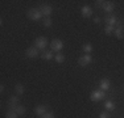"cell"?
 <instances>
[{
  "label": "cell",
  "instance_id": "obj_10",
  "mask_svg": "<svg viewBox=\"0 0 124 118\" xmlns=\"http://www.w3.org/2000/svg\"><path fill=\"white\" fill-rule=\"evenodd\" d=\"M48 111H49V106L48 105H44V104H40V105H37L36 108H34V113H36L38 117L44 116V114L48 113Z\"/></svg>",
  "mask_w": 124,
  "mask_h": 118
},
{
  "label": "cell",
  "instance_id": "obj_19",
  "mask_svg": "<svg viewBox=\"0 0 124 118\" xmlns=\"http://www.w3.org/2000/svg\"><path fill=\"white\" fill-rule=\"evenodd\" d=\"M42 25L45 26V28H50V26L53 25V20H52V17H45V19L42 20Z\"/></svg>",
  "mask_w": 124,
  "mask_h": 118
},
{
  "label": "cell",
  "instance_id": "obj_3",
  "mask_svg": "<svg viewBox=\"0 0 124 118\" xmlns=\"http://www.w3.org/2000/svg\"><path fill=\"white\" fill-rule=\"evenodd\" d=\"M48 45H50V43H49V39L46 37H37L36 39H34V46H36L38 50H42L44 51Z\"/></svg>",
  "mask_w": 124,
  "mask_h": 118
},
{
  "label": "cell",
  "instance_id": "obj_4",
  "mask_svg": "<svg viewBox=\"0 0 124 118\" xmlns=\"http://www.w3.org/2000/svg\"><path fill=\"white\" fill-rule=\"evenodd\" d=\"M63 49V41L60 38H54V39L50 41V50L52 51H57L61 52V50Z\"/></svg>",
  "mask_w": 124,
  "mask_h": 118
},
{
  "label": "cell",
  "instance_id": "obj_17",
  "mask_svg": "<svg viewBox=\"0 0 124 118\" xmlns=\"http://www.w3.org/2000/svg\"><path fill=\"white\" fill-rule=\"evenodd\" d=\"M82 50H83V52L85 54H91L93 52V50H94V47H93V45L91 43H85L83 46H82Z\"/></svg>",
  "mask_w": 124,
  "mask_h": 118
},
{
  "label": "cell",
  "instance_id": "obj_24",
  "mask_svg": "<svg viewBox=\"0 0 124 118\" xmlns=\"http://www.w3.org/2000/svg\"><path fill=\"white\" fill-rule=\"evenodd\" d=\"M40 118H55V116H54L53 111H48V113H45L44 116H41Z\"/></svg>",
  "mask_w": 124,
  "mask_h": 118
},
{
  "label": "cell",
  "instance_id": "obj_21",
  "mask_svg": "<svg viewBox=\"0 0 124 118\" xmlns=\"http://www.w3.org/2000/svg\"><path fill=\"white\" fill-rule=\"evenodd\" d=\"M15 111H16V113L19 114V116H24L25 111H26V108H25L24 105H19V106L16 108V110H15Z\"/></svg>",
  "mask_w": 124,
  "mask_h": 118
},
{
  "label": "cell",
  "instance_id": "obj_28",
  "mask_svg": "<svg viewBox=\"0 0 124 118\" xmlns=\"http://www.w3.org/2000/svg\"><path fill=\"white\" fill-rule=\"evenodd\" d=\"M123 89H124V85H123Z\"/></svg>",
  "mask_w": 124,
  "mask_h": 118
},
{
  "label": "cell",
  "instance_id": "obj_1",
  "mask_svg": "<svg viewBox=\"0 0 124 118\" xmlns=\"http://www.w3.org/2000/svg\"><path fill=\"white\" fill-rule=\"evenodd\" d=\"M106 97H107V93H106V91H102V89H95L90 93V100L94 102H99L102 100H104Z\"/></svg>",
  "mask_w": 124,
  "mask_h": 118
},
{
  "label": "cell",
  "instance_id": "obj_6",
  "mask_svg": "<svg viewBox=\"0 0 124 118\" xmlns=\"http://www.w3.org/2000/svg\"><path fill=\"white\" fill-rule=\"evenodd\" d=\"M19 102H20V97L11 96L9 98H8V101H7V106L9 108V110H16V108L20 105Z\"/></svg>",
  "mask_w": 124,
  "mask_h": 118
},
{
  "label": "cell",
  "instance_id": "obj_14",
  "mask_svg": "<svg viewBox=\"0 0 124 118\" xmlns=\"http://www.w3.org/2000/svg\"><path fill=\"white\" fill-rule=\"evenodd\" d=\"M104 22L106 25H111V26H115L117 22V19L114 16V14H107V16L104 17Z\"/></svg>",
  "mask_w": 124,
  "mask_h": 118
},
{
  "label": "cell",
  "instance_id": "obj_15",
  "mask_svg": "<svg viewBox=\"0 0 124 118\" xmlns=\"http://www.w3.org/2000/svg\"><path fill=\"white\" fill-rule=\"evenodd\" d=\"M40 57L42 58L44 60H52V59L54 58V54H53L52 50H44V51L41 52Z\"/></svg>",
  "mask_w": 124,
  "mask_h": 118
},
{
  "label": "cell",
  "instance_id": "obj_22",
  "mask_svg": "<svg viewBox=\"0 0 124 118\" xmlns=\"http://www.w3.org/2000/svg\"><path fill=\"white\" fill-rule=\"evenodd\" d=\"M19 117L20 116L15 110H8L7 113H5V118H19Z\"/></svg>",
  "mask_w": 124,
  "mask_h": 118
},
{
  "label": "cell",
  "instance_id": "obj_8",
  "mask_svg": "<svg viewBox=\"0 0 124 118\" xmlns=\"http://www.w3.org/2000/svg\"><path fill=\"white\" fill-rule=\"evenodd\" d=\"M90 63H93V57H91L90 54H83L82 57H79V59H78V64H79V66H82V67H86Z\"/></svg>",
  "mask_w": 124,
  "mask_h": 118
},
{
  "label": "cell",
  "instance_id": "obj_26",
  "mask_svg": "<svg viewBox=\"0 0 124 118\" xmlns=\"http://www.w3.org/2000/svg\"><path fill=\"white\" fill-rule=\"evenodd\" d=\"M94 22H95V24H99V22H100V17H94Z\"/></svg>",
  "mask_w": 124,
  "mask_h": 118
},
{
  "label": "cell",
  "instance_id": "obj_18",
  "mask_svg": "<svg viewBox=\"0 0 124 118\" xmlns=\"http://www.w3.org/2000/svg\"><path fill=\"white\" fill-rule=\"evenodd\" d=\"M15 91H16V93L19 94V96H21V94H24L25 89H24V85L23 84H16V87H15Z\"/></svg>",
  "mask_w": 124,
  "mask_h": 118
},
{
  "label": "cell",
  "instance_id": "obj_20",
  "mask_svg": "<svg viewBox=\"0 0 124 118\" xmlns=\"http://www.w3.org/2000/svg\"><path fill=\"white\" fill-rule=\"evenodd\" d=\"M54 59L57 63H63L65 62V55L62 54V52H57V54L54 55Z\"/></svg>",
  "mask_w": 124,
  "mask_h": 118
},
{
  "label": "cell",
  "instance_id": "obj_5",
  "mask_svg": "<svg viewBox=\"0 0 124 118\" xmlns=\"http://www.w3.org/2000/svg\"><path fill=\"white\" fill-rule=\"evenodd\" d=\"M115 37L117 38V39H123L124 38V30H123V22L120 21V20H117L116 25H115V32H114Z\"/></svg>",
  "mask_w": 124,
  "mask_h": 118
},
{
  "label": "cell",
  "instance_id": "obj_13",
  "mask_svg": "<svg viewBox=\"0 0 124 118\" xmlns=\"http://www.w3.org/2000/svg\"><path fill=\"white\" fill-rule=\"evenodd\" d=\"M99 88L102 91H106V92H107L111 88V81L108 80V79H102V80L99 81Z\"/></svg>",
  "mask_w": 124,
  "mask_h": 118
},
{
  "label": "cell",
  "instance_id": "obj_2",
  "mask_svg": "<svg viewBox=\"0 0 124 118\" xmlns=\"http://www.w3.org/2000/svg\"><path fill=\"white\" fill-rule=\"evenodd\" d=\"M26 17L29 20H32V21H40L42 19V13L40 12L38 8H31V9H28V12H26Z\"/></svg>",
  "mask_w": 124,
  "mask_h": 118
},
{
  "label": "cell",
  "instance_id": "obj_12",
  "mask_svg": "<svg viewBox=\"0 0 124 118\" xmlns=\"http://www.w3.org/2000/svg\"><path fill=\"white\" fill-rule=\"evenodd\" d=\"M81 13H82V17L88 19V17L93 16V8H91L90 5H83V7L81 8Z\"/></svg>",
  "mask_w": 124,
  "mask_h": 118
},
{
  "label": "cell",
  "instance_id": "obj_27",
  "mask_svg": "<svg viewBox=\"0 0 124 118\" xmlns=\"http://www.w3.org/2000/svg\"><path fill=\"white\" fill-rule=\"evenodd\" d=\"M0 92H1V93H3V92H4V85H3V84H1V85H0Z\"/></svg>",
  "mask_w": 124,
  "mask_h": 118
},
{
  "label": "cell",
  "instance_id": "obj_9",
  "mask_svg": "<svg viewBox=\"0 0 124 118\" xmlns=\"http://www.w3.org/2000/svg\"><path fill=\"white\" fill-rule=\"evenodd\" d=\"M38 9H40V12L42 13V16H45V17H50V16H52V12H53L52 5H49V4H41Z\"/></svg>",
  "mask_w": 124,
  "mask_h": 118
},
{
  "label": "cell",
  "instance_id": "obj_7",
  "mask_svg": "<svg viewBox=\"0 0 124 118\" xmlns=\"http://www.w3.org/2000/svg\"><path fill=\"white\" fill-rule=\"evenodd\" d=\"M25 55L28 58H31V59H34L41 54H40V50H38L36 46H31V47H28V49L25 50Z\"/></svg>",
  "mask_w": 124,
  "mask_h": 118
},
{
  "label": "cell",
  "instance_id": "obj_23",
  "mask_svg": "<svg viewBox=\"0 0 124 118\" xmlns=\"http://www.w3.org/2000/svg\"><path fill=\"white\" fill-rule=\"evenodd\" d=\"M115 32V26H111V25H106L104 26V33L107 35H110L111 33H114Z\"/></svg>",
  "mask_w": 124,
  "mask_h": 118
},
{
  "label": "cell",
  "instance_id": "obj_11",
  "mask_svg": "<svg viewBox=\"0 0 124 118\" xmlns=\"http://www.w3.org/2000/svg\"><path fill=\"white\" fill-rule=\"evenodd\" d=\"M100 8H102L106 13H111V12H114V9H115V4L112 1H102V7Z\"/></svg>",
  "mask_w": 124,
  "mask_h": 118
},
{
  "label": "cell",
  "instance_id": "obj_16",
  "mask_svg": "<svg viewBox=\"0 0 124 118\" xmlns=\"http://www.w3.org/2000/svg\"><path fill=\"white\" fill-rule=\"evenodd\" d=\"M104 108L107 111H112L115 110V108H116V105H115L114 101H111V100H106L104 101Z\"/></svg>",
  "mask_w": 124,
  "mask_h": 118
},
{
  "label": "cell",
  "instance_id": "obj_25",
  "mask_svg": "<svg viewBox=\"0 0 124 118\" xmlns=\"http://www.w3.org/2000/svg\"><path fill=\"white\" fill-rule=\"evenodd\" d=\"M99 118H111V116H110V113L106 110V111H102V113L99 114Z\"/></svg>",
  "mask_w": 124,
  "mask_h": 118
}]
</instances>
